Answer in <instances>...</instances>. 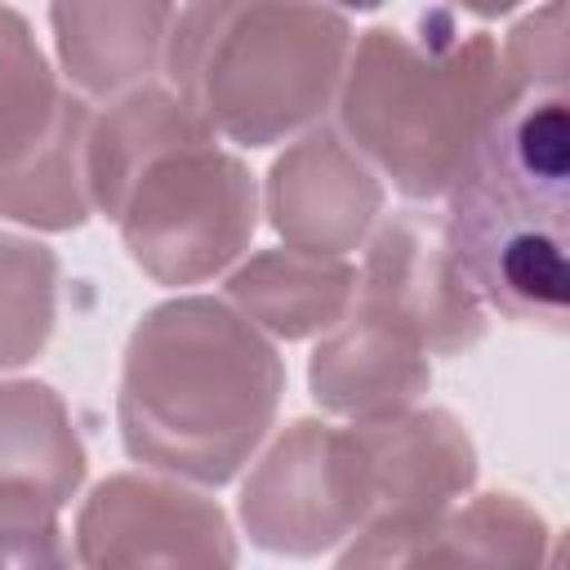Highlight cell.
<instances>
[{"instance_id":"30bf717a","label":"cell","mask_w":570,"mask_h":570,"mask_svg":"<svg viewBox=\"0 0 570 570\" xmlns=\"http://www.w3.org/2000/svg\"><path fill=\"white\" fill-rule=\"evenodd\" d=\"M383 209L374 169L334 129H307L267 178V214L285 245L307 254L356 249Z\"/></svg>"},{"instance_id":"8992f818","label":"cell","mask_w":570,"mask_h":570,"mask_svg":"<svg viewBox=\"0 0 570 570\" xmlns=\"http://www.w3.org/2000/svg\"><path fill=\"white\" fill-rule=\"evenodd\" d=\"M370 517V459L356 428L298 419L258 459L240 490V521L267 552L312 557Z\"/></svg>"},{"instance_id":"ffe728a7","label":"cell","mask_w":570,"mask_h":570,"mask_svg":"<svg viewBox=\"0 0 570 570\" xmlns=\"http://www.w3.org/2000/svg\"><path fill=\"white\" fill-rule=\"evenodd\" d=\"M67 548L58 539L53 512H9L0 508V566H62Z\"/></svg>"},{"instance_id":"277c9868","label":"cell","mask_w":570,"mask_h":570,"mask_svg":"<svg viewBox=\"0 0 570 570\" xmlns=\"http://www.w3.org/2000/svg\"><path fill=\"white\" fill-rule=\"evenodd\" d=\"M347 53V18L316 0H187L165 67L214 134L267 147L330 107Z\"/></svg>"},{"instance_id":"ac0fdd59","label":"cell","mask_w":570,"mask_h":570,"mask_svg":"<svg viewBox=\"0 0 570 570\" xmlns=\"http://www.w3.org/2000/svg\"><path fill=\"white\" fill-rule=\"evenodd\" d=\"M58 258L49 245L0 232V370L27 365L53 334Z\"/></svg>"},{"instance_id":"8fae6325","label":"cell","mask_w":570,"mask_h":570,"mask_svg":"<svg viewBox=\"0 0 570 570\" xmlns=\"http://www.w3.org/2000/svg\"><path fill=\"white\" fill-rule=\"evenodd\" d=\"M307 383L321 410L347 414V419H383L396 410H410L428 383V347L405 334L396 321L352 307L330 325V338L312 352Z\"/></svg>"},{"instance_id":"ba28073f","label":"cell","mask_w":570,"mask_h":570,"mask_svg":"<svg viewBox=\"0 0 570 570\" xmlns=\"http://www.w3.org/2000/svg\"><path fill=\"white\" fill-rule=\"evenodd\" d=\"M356 303L396 321L436 356H454L485 334L481 294L454 258L445 218L419 209L392 214L374 232Z\"/></svg>"},{"instance_id":"44dd1931","label":"cell","mask_w":570,"mask_h":570,"mask_svg":"<svg viewBox=\"0 0 570 570\" xmlns=\"http://www.w3.org/2000/svg\"><path fill=\"white\" fill-rule=\"evenodd\" d=\"M454 4H463V9H472V13H481V18H494V13H508V9L521 4V0H454Z\"/></svg>"},{"instance_id":"6da1fadb","label":"cell","mask_w":570,"mask_h":570,"mask_svg":"<svg viewBox=\"0 0 570 570\" xmlns=\"http://www.w3.org/2000/svg\"><path fill=\"white\" fill-rule=\"evenodd\" d=\"M281 387L285 365L245 312L200 294L160 303L125 347V450L147 468L223 485L267 436Z\"/></svg>"},{"instance_id":"52a82bcc","label":"cell","mask_w":570,"mask_h":570,"mask_svg":"<svg viewBox=\"0 0 570 570\" xmlns=\"http://www.w3.org/2000/svg\"><path fill=\"white\" fill-rule=\"evenodd\" d=\"M370 459V517L343 566L405 561L414 534L436 521L476 476V450L445 410H396L356 419Z\"/></svg>"},{"instance_id":"7402d4cb","label":"cell","mask_w":570,"mask_h":570,"mask_svg":"<svg viewBox=\"0 0 570 570\" xmlns=\"http://www.w3.org/2000/svg\"><path fill=\"white\" fill-rule=\"evenodd\" d=\"M338 4H352V9H374V4H383V0H338Z\"/></svg>"},{"instance_id":"9c48e42d","label":"cell","mask_w":570,"mask_h":570,"mask_svg":"<svg viewBox=\"0 0 570 570\" xmlns=\"http://www.w3.org/2000/svg\"><path fill=\"white\" fill-rule=\"evenodd\" d=\"M80 548L85 566H232L236 543L218 503L196 490L151 481V476H111L80 508Z\"/></svg>"},{"instance_id":"7c38bea8","label":"cell","mask_w":570,"mask_h":570,"mask_svg":"<svg viewBox=\"0 0 570 570\" xmlns=\"http://www.w3.org/2000/svg\"><path fill=\"white\" fill-rule=\"evenodd\" d=\"M49 18L67 80L89 98H116L156 71L174 0H53Z\"/></svg>"},{"instance_id":"3957f363","label":"cell","mask_w":570,"mask_h":570,"mask_svg":"<svg viewBox=\"0 0 570 570\" xmlns=\"http://www.w3.org/2000/svg\"><path fill=\"white\" fill-rule=\"evenodd\" d=\"M499 45L441 9L414 31L374 27L338 80V116L405 196H441L508 98Z\"/></svg>"},{"instance_id":"e0dca14e","label":"cell","mask_w":570,"mask_h":570,"mask_svg":"<svg viewBox=\"0 0 570 570\" xmlns=\"http://www.w3.org/2000/svg\"><path fill=\"white\" fill-rule=\"evenodd\" d=\"M62 102L67 94L53 85L31 27L22 13L0 4V169L18 165L31 147L45 142Z\"/></svg>"},{"instance_id":"9a60e30c","label":"cell","mask_w":570,"mask_h":570,"mask_svg":"<svg viewBox=\"0 0 570 570\" xmlns=\"http://www.w3.org/2000/svg\"><path fill=\"white\" fill-rule=\"evenodd\" d=\"M89 107L85 98L62 102L53 129L45 134L40 147H31L18 165L0 169V214L45 227V232H67L89 218V178H85V142H89Z\"/></svg>"},{"instance_id":"5b68a950","label":"cell","mask_w":570,"mask_h":570,"mask_svg":"<svg viewBox=\"0 0 570 570\" xmlns=\"http://www.w3.org/2000/svg\"><path fill=\"white\" fill-rule=\"evenodd\" d=\"M254 214V178L232 151L214 147V134L147 156L107 209L134 263L160 285H196L223 272L249 245Z\"/></svg>"},{"instance_id":"4fadbf2b","label":"cell","mask_w":570,"mask_h":570,"mask_svg":"<svg viewBox=\"0 0 570 570\" xmlns=\"http://www.w3.org/2000/svg\"><path fill=\"white\" fill-rule=\"evenodd\" d=\"M85 481L67 405L45 383H0V508L58 512Z\"/></svg>"},{"instance_id":"5bb4252c","label":"cell","mask_w":570,"mask_h":570,"mask_svg":"<svg viewBox=\"0 0 570 570\" xmlns=\"http://www.w3.org/2000/svg\"><path fill=\"white\" fill-rule=\"evenodd\" d=\"M227 294L254 325L281 338H307L330 330L347 312L356 294V272L338 254H307L289 245L236 267Z\"/></svg>"},{"instance_id":"2e32d148","label":"cell","mask_w":570,"mask_h":570,"mask_svg":"<svg viewBox=\"0 0 570 570\" xmlns=\"http://www.w3.org/2000/svg\"><path fill=\"white\" fill-rule=\"evenodd\" d=\"M548 525L517 494H476L459 512L428 521L405 561H445V566H530L543 561Z\"/></svg>"},{"instance_id":"d6986e66","label":"cell","mask_w":570,"mask_h":570,"mask_svg":"<svg viewBox=\"0 0 570 570\" xmlns=\"http://www.w3.org/2000/svg\"><path fill=\"white\" fill-rule=\"evenodd\" d=\"M508 89H566V0H548L539 13L512 27L499 49Z\"/></svg>"},{"instance_id":"7a4b0ae2","label":"cell","mask_w":570,"mask_h":570,"mask_svg":"<svg viewBox=\"0 0 570 570\" xmlns=\"http://www.w3.org/2000/svg\"><path fill=\"white\" fill-rule=\"evenodd\" d=\"M566 89H517L445 187V236L476 294L503 316L566 330Z\"/></svg>"}]
</instances>
